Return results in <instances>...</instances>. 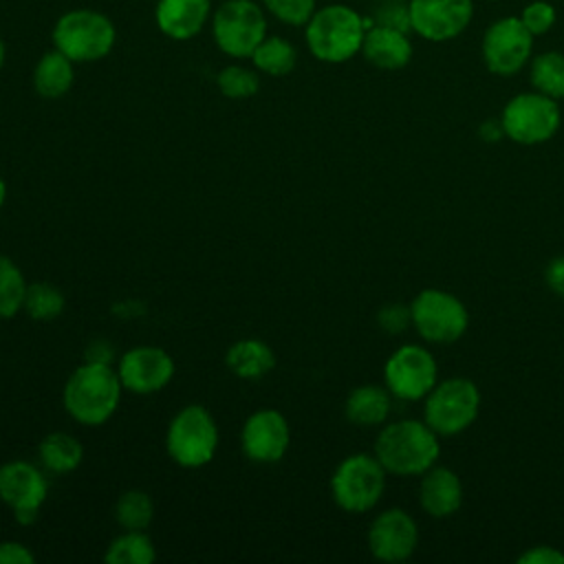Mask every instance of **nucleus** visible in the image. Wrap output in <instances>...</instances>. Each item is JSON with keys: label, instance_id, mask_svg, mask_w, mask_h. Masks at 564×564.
<instances>
[{"label": "nucleus", "instance_id": "f257e3e1", "mask_svg": "<svg viewBox=\"0 0 564 564\" xmlns=\"http://www.w3.org/2000/svg\"><path fill=\"white\" fill-rule=\"evenodd\" d=\"M368 26H372L370 18H364L348 4L335 2L315 9L311 20L304 24V40L315 59L344 64L361 53Z\"/></svg>", "mask_w": 564, "mask_h": 564}, {"label": "nucleus", "instance_id": "f03ea898", "mask_svg": "<svg viewBox=\"0 0 564 564\" xmlns=\"http://www.w3.org/2000/svg\"><path fill=\"white\" fill-rule=\"evenodd\" d=\"M441 454L438 434L416 419H401L381 427L375 441V456L388 474L423 476Z\"/></svg>", "mask_w": 564, "mask_h": 564}, {"label": "nucleus", "instance_id": "7ed1b4c3", "mask_svg": "<svg viewBox=\"0 0 564 564\" xmlns=\"http://www.w3.org/2000/svg\"><path fill=\"white\" fill-rule=\"evenodd\" d=\"M121 390L123 386L112 364L84 361L66 379L62 401L77 423L101 425L115 414Z\"/></svg>", "mask_w": 564, "mask_h": 564}, {"label": "nucleus", "instance_id": "20e7f679", "mask_svg": "<svg viewBox=\"0 0 564 564\" xmlns=\"http://www.w3.org/2000/svg\"><path fill=\"white\" fill-rule=\"evenodd\" d=\"M53 48L62 51L75 64L106 57L117 40L112 20L95 9H70L62 13L51 33Z\"/></svg>", "mask_w": 564, "mask_h": 564}, {"label": "nucleus", "instance_id": "39448f33", "mask_svg": "<svg viewBox=\"0 0 564 564\" xmlns=\"http://www.w3.org/2000/svg\"><path fill=\"white\" fill-rule=\"evenodd\" d=\"M212 37L225 55L234 59L251 57L267 37L264 7L253 0H223L212 11Z\"/></svg>", "mask_w": 564, "mask_h": 564}, {"label": "nucleus", "instance_id": "423d86ee", "mask_svg": "<svg viewBox=\"0 0 564 564\" xmlns=\"http://www.w3.org/2000/svg\"><path fill=\"white\" fill-rule=\"evenodd\" d=\"M480 390L467 377H449L438 381L425 397L423 421L438 436L465 432L478 416Z\"/></svg>", "mask_w": 564, "mask_h": 564}, {"label": "nucleus", "instance_id": "0eeeda50", "mask_svg": "<svg viewBox=\"0 0 564 564\" xmlns=\"http://www.w3.org/2000/svg\"><path fill=\"white\" fill-rule=\"evenodd\" d=\"M170 458L187 469L207 465L218 447V427L203 405H185L174 414L165 434Z\"/></svg>", "mask_w": 564, "mask_h": 564}, {"label": "nucleus", "instance_id": "6e6552de", "mask_svg": "<svg viewBox=\"0 0 564 564\" xmlns=\"http://www.w3.org/2000/svg\"><path fill=\"white\" fill-rule=\"evenodd\" d=\"M386 469L372 454L346 456L330 478V494L339 509L364 513L377 507L386 489Z\"/></svg>", "mask_w": 564, "mask_h": 564}, {"label": "nucleus", "instance_id": "1a4fd4ad", "mask_svg": "<svg viewBox=\"0 0 564 564\" xmlns=\"http://www.w3.org/2000/svg\"><path fill=\"white\" fill-rule=\"evenodd\" d=\"M500 121L507 139L520 145H540L557 134L562 110L555 99L531 90L511 97L500 112Z\"/></svg>", "mask_w": 564, "mask_h": 564}, {"label": "nucleus", "instance_id": "9d476101", "mask_svg": "<svg viewBox=\"0 0 564 564\" xmlns=\"http://www.w3.org/2000/svg\"><path fill=\"white\" fill-rule=\"evenodd\" d=\"M412 326L430 344H452L469 326L465 304L449 291L423 289L410 304Z\"/></svg>", "mask_w": 564, "mask_h": 564}, {"label": "nucleus", "instance_id": "9b49d317", "mask_svg": "<svg viewBox=\"0 0 564 564\" xmlns=\"http://www.w3.org/2000/svg\"><path fill=\"white\" fill-rule=\"evenodd\" d=\"M480 53L489 73L511 77L529 66L533 57V35L518 15H505L485 29Z\"/></svg>", "mask_w": 564, "mask_h": 564}, {"label": "nucleus", "instance_id": "f8f14e48", "mask_svg": "<svg viewBox=\"0 0 564 564\" xmlns=\"http://www.w3.org/2000/svg\"><path fill=\"white\" fill-rule=\"evenodd\" d=\"M383 381L390 394L401 401L425 399L427 392L438 383L436 359L427 348L405 344L388 357L383 366Z\"/></svg>", "mask_w": 564, "mask_h": 564}, {"label": "nucleus", "instance_id": "ddd939ff", "mask_svg": "<svg viewBox=\"0 0 564 564\" xmlns=\"http://www.w3.org/2000/svg\"><path fill=\"white\" fill-rule=\"evenodd\" d=\"M410 29L427 42H449L465 33L474 18V0H408Z\"/></svg>", "mask_w": 564, "mask_h": 564}, {"label": "nucleus", "instance_id": "4468645a", "mask_svg": "<svg viewBox=\"0 0 564 564\" xmlns=\"http://www.w3.org/2000/svg\"><path fill=\"white\" fill-rule=\"evenodd\" d=\"M46 491L48 482L37 465L26 460H9L0 465V500L13 509V516L22 524L37 518Z\"/></svg>", "mask_w": 564, "mask_h": 564}, {"label": "nucleus", "instance_id": "2eb2a0df", "mask_svg": "<svg viewBox=\"0 0 564 564\" xmlns=\"http://www.w3.org/2000/svg\"><path fill=\"white\" fill-rule=\"evenodd\" d=\"M117 375L123 390L134 394H152L172 381L174 361L159 346H134L121 355Z\"/></svg>", "mask_w": 564, "mask_h": 564}, {"label": "nucleus", "instance_id": "dca6fc26", "mask_svg": "<svg viewBox=\"0 0 564 564\" xmlns=\"http://www.w3.org/2000/svg\"><path fill=\"white\" fill-rule=\"evenodd\" d=\"M419 544V527L414 518L399 509L381 511L368 529V549L381 562H403Z\"/></svg>", "mask_w": 564, "mask_h": 564}, {"label": "nucleus", "instance_id": "f3484780", "mask_svg": "<svg viewBox=\"0 0 564 564\" xmlns=\"http://www.w3.org/2000/svg\"><path fill=\"white\" fill-rule=\"evenodd\" d=\"M240 445L253 463H278L291 445V427L278 410L253 412L240 432Z\"/></svg>", "mask_w": 564, "mask_h": 564}, {"label": "nucleus", "instance_id": "a211bd4d", "mask_svg": "<svg viewBox=\"0 0 564 564\" xmlns=\"http://www.w3.org/2000/svg\"><path fill=\"white\" fill-rule=\"evenodd\" d=\"M212 20V0H156V29L170 40H192Z\"/></svg>", "mask_w": 564, "mask_h": 564}, {"label": "nucleus", "instance_id": "6ab92c4d", "mask_svg": "<svg viewBox=\"0 0 564 564\" xmlns=\"http://www.w3.org/2000/svg\"><path fill=\"white\" fill-rule=\"evenodd\" d=\"M412 40L410 33L392 26L372 24L368 26L361 44L364 59L381 70H399L412 59Z\"/></svg>", "mask_w": 564, "mask_h": 564}, {"label": "nucleus", "instance_id": "aec40b11", "mask_svg": "<svg viewBox=\"0 0 564 564\" xmlns=\"http://www.w3.org/2000/svg\"><path fill=\"white\" fill-rule=\"evenodd\" d=\"M419 505L432 518H449L463 505V482L449 467L432 465L423 471L419 487Z\"/></svg>", "mask_w": 564, "mask_h": 564}, {"label": "nucleus", "instance_id": "412c9836", "mask_svg": "<svg viewBox=\"0 0 564 564\" xmlns=\"http://www.w3.org/2000/svg\"><path fill=\"white\" fill-rule=\"evenodd\" d=\"M390 390L375 386V383H366L355 388L344 403V414L352 425L359 427H375L386 423L388 414H390Z\"/></svg>", "mask_w": 564, "mask_h": 564}, {"label": "nucleus", "instance_id": "4be33fe9", "mask_svg": "<svg viewBox=\"0 0 564 564\" xmlns=\"http://www.w3.org/2000/svg\"><path fill=\"white\" fill-rule=\"evenodd\" d=\"M75 82V62L62 51L44 53L33 68V88L44 99L64 97Z\"/></svg>", "mask_w": 564, "mask_h": 564}, {"label": "nucleus", "instance_id": "5701e85b", "mask_svg": "<svg viewBox=\"0 0 564 564\" xmlns=\"http://www.w3.org/2000/svg\"><path fill=\"white\" fill-rule=\"evenodd\" d=\"M227 366L240 379H260L275 366L273 350L260 339H240L227 350Z\"/></svg>", "mask_w": 564, "mask_h": 564}, {"label": "nucleus", "instance_id": "b1692460", "mask_svg": "<svg viewBox=\"0 0 564 564\" xmlns=\"http://www.w3.org/2000/svg\"><path fill=\"white\" fill-rule=\"evenodd\" d=\"M40 465L51 474H68L84 458L82 443L66 432H51L37 445Z\"/></svg>", "mask_w": 564, "mask_h": 564}, {"label": "nucleus", "instance_id": "393cba45", "mask_svg": "<svg viewBox=\"0 0 564 564\" xmlns=\"http://www.w3.org/2000/svg\"><path fill=\"white\" fill-rule=\"evenodd\" d=\"M249 59L258 73H264L271 77H284L295 68L297 51L286 37L267 35L256 46V51L251 53Z\"/></svg>", "mask_w": 564, "mask_h": 564}, {"label": "nucleus", "instance_id": "a878e982", "mask_svg": "<svg viewBox=\"0 0 564 564\" xmlns=\"http://www.w3.org/2000/svg\"><path fill=\"white\" fill-rule=\"evenodd\" d=\"M529 79L533 90L560 101L564 99V53L546 51L529 62Z\"/></svg>", "mask_w": 564, "mask_h": 564}, {"label": "nucleus", "instance_id": "bb28decb", "mask_svg": "<svg viewBox=\"0 0 564 564\" xmlns=\"http://www.w3.org/2000/svg\"><path fill=\"white\" fill-rule=\"evenodd\" d=\"M154 557V544L143 531H123L108 544L104 555L108 564H152Z\"/></svg>", "mask_w": 564, "mask_h": 564}, {"label": "nucleus", "instance_id": "cd10ccee", "mask_svg": "<svg viewBox=\"0 0 564 564\" xmlns=\"http://www.w3.org/2000/svg\"><path fill=\"white\" fill-rule=\"evenodd\" d=\"M112 516L123 531H145L154 518L152 498L141 489H128L117 498Z\"/></svg>", "mask_w": 564, "mask_h": 564}, {"label": "nucleus", "instance_id": "c85d7f7f", "mask_svg": "<svg viewBox=\"0 0 564 564\" xmlns=\"http://www.w3.org/2000/svg\"><path fill=\"white\" fill-rule=\"evenodd\" d=\"M22 311L35 322H51L64 311V293L48 282L26 284Z\"/></svg>", "mask_w": 564, "mask_h": 564}, {"label": "nucleus", "instance_id": "c756f323", "mask_svg": "<svg viewBox=\"0 0 564 564\" xmlns=\"http://www.w3.org/2000/svg\"><path fill=\"white\" fill-rule=\"evenodd\" d=\"M26 280L20 267L0 253V319H9L22 311Z\"/></svg>", "mask_w": 564, "mask_h": 564}, {"label": "nucleus", "instance_id": "7c9ffc66", "mask_svg": "<svg viewBox=\"0 0 564 564\" xmlns=\"http://www.w3.org/2000/svg\"><path fill=\"white\" fill-rule=\"evenodd\" d=\"M216 84L220 93L229 99H247L258 93L260 88V77L256 70L240 66V64H229L216 75Z\"/></svg>", "mask_w": 564, "mask_h": 564}, {"label": "nucleus", "instance_id": "2f4dec72", "mask_svg": "<svg viewBox=\"0 0 564 564\" xmlns=\"http://www.w3.org/2000/svg\"><path fill=\"white\" fill-rule=\"evenodd\" d=\"M267 13L289 26H304L317 9L315 0H262Z\"/></svg>", "mask_w": 564, "mask_h": 564}, {"label": "nucleus", "instance_id": "473e14b6", "mask_svg": "<svg viewBox=\"0 0 564 564\" xmlns=\"http://www.w3.org/2000/svg\"><path fill=\"white\" fill-rule=\"evenodd\" d=\"M518 18L529 29V33L533 37H538V35L549 33L555 26L557 9L551 2H546V0H533V2H527L522 7Z\"/></svg>", "mask_w": 564, "mask_h": 564}, {"label": "nucleus", "instance_id": "72a5a7b5", "mask_svg": "<svg viewBox=\"0 0 564 564\" xmlns=\"http://www.w3.org/2000/svg\"><path fill=\"white\" fill-rule=\"evenodd\" d=\"M372 24L401 29L405 33H412L410 29V7L408 0H379L370 15Z\"/></svg>", "mask_w": 564, "mask_h": 564}, {"label": "nucleus", "instance_id": "f704fd0d", "mask_svg": "<svg viewBox=\"0 0 564 564\" xmlns=\"http://www.w3.org/2000/svg\"><path fill=\"white\" fill-rule=\"evenodd\" d=\"M377 324L383 333L397 335L401 330H405L412 324V315H410V306L403 304H386L379 313H377Z\"/></svg>", "mask_w": 564, "mask_h": 564}, {"label": "nucleus", "instance_id": "c9c22d12", "mask_svg": "<svg viewBox=\"0 0 564 564\" xmlns=\"http://www.w3.org/2000/svg\"><path fill=\"white\" fill-rule=\"evenodd\" d=\"M562 562H564V553L557 551L555 546H544V544H538L518 557V564H562Z\"/></svg>", "mask_w": 564, "mask_h": 564}, {"label": "nucleus", "instance_id": "e433bc0d", "mask_svg": "<svg viewBox=\"0 0 564 564\" xmlns=\"http://www.w3.org/2000/svg\"><path fill=\"white\" fill-rule=\"evenodd\" d=\"M35 555L22 542H0V564H33Z\"/></svg>", "mask_w": 564, "mask_h": 564}, {"label": "nucleus", "instance_id": "4c0bfd02", "mask_svg": "<svg viewBox=\"0 0 564 564\" xmlns=\"http://www.w3.org/2000/svg\"><path fill=\"white\" fill-rule=\"evenodd\" d=\"M544 282H546V286H549L555 295L564 297V253H562V256H555V258L546 264V269H544Z\"/></svg>", "mask_w": 564, "mask_h": 564}, {"label": "nucleus", "instance_id": "58836bf2", "mask_svg": "<svg viewBox=\"0 0 564 564\" xmlns=\"http://www.w3.org/2000/svg\"><path fill=\"white\" fill-rule=\"evenodd\" d=\"M478 134H480L482 141H487V143H494V141L505 139L502 121H500V119H487V121H482L480 128H478Z\"/></svg>", "mask_w": 564, "mask_h": 564}, {"label": "nucleus", "instance_id": "ea45409f", "mask_svg": "<svg viewBox=\"0 0 564 564\" xmlns=\"http://www.w3.org/2000/svg\"><path fill=\"white\" fill-rule=\"evenodd\" d=\"M4 200H7V183H4L2 176H0V209H2Z\"/></svg>", "mask_w": 564, "mask_h": 564}, {"label": "nucleus", "instance_id": "a19ab883", "mask_svg": "<svg viewBox=\"0 0 564 564\" xmlns=\"http://www.w3.org/2000/svg\"><path fill=\"white\" fill-rule=\"evenodd\" d=\"M4 57H7V48H4V42L0 40V68H2V64H4Z\"/></svg>", "mask_w": 564, "mask_h": 564}]
</instances>
